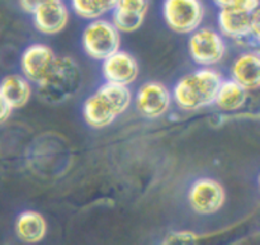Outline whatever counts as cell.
Returning a JSON list of instances; mask_svg holds the SVG:
<instances>
[{"mask_svg":"<svg viewBox=\"0 0 260 245\" xmlns=\"http://www.w3.org/2000/svg\"><path fill=\"white\" fill-rule=\"evenodd\" d=\"M218 32L236 45L246 48H259L260 13L222 8L217 14Z\"/></svg>","mask_w":260,"mask_h":245,"instance_id":"277c9868","label":"cell"},{"mask_svg":"<svg viewBox=\"0 0 260 245\" xmlns=\"http://www.w3.org/2000/svg\"><path fill=\"white\" fill-rule=\"evenodd\" d=\"M206 9L201 0H164L162 18L170 30L178 35H190L200 28Z\"/></svg>","mask_w":260,"mask_h":245,"instance_id":"52a82bcc","label":"cell"},{"mask_svg":"<svg viewBox=\"0 0 260 245\" xmlns=\"http://www.w3.org/2000/svg\"><path fill=\"white\" fill-rule=\"evenodd\" d=\"M57 55L45 43L29 45L20 56V70L30 83L37 85L47 76L56 63Z\"/></svg>","mask_w":260,"mask_h":245,"instance_id":"30bf717a","label":"cell"},{"mask_svg":"<svg viewBox=\"0 0 260 245\" xmlns=\"http://www.w3.org/2000/svg\"><path fill=\"white\" fill-rule=\"evenodd\" d=\"M132 99L128 86L106 81L84 101V121L91 129H106L129 108Z\"/></svg>","mask_w":260,"mask_h":245,"instance_id":"7a4b0ae2","label":"cell"},{"mask_svg":"<svg viewBox=\"0 0 260 245\" xmlns=\"http://www.w3.org/2000/svg\"><path fill=\"white\" fill-rule=\"evenodd\" d=\"M220 9L222 8H236V9L255 12L259 9L260 0H213Z\"/></svg>","mask_w":260,"mask_h":245,"instance_id":"d6986e66","label":"cell"},{"mask_svg":"<svg viewBox=\"0 0 260 245\" xmlns=\"http://www.w3.org/2000/svg\"><path fill=\"white\" fill-rule=\"evenodd\" d=\"M32 91L30 81L22 74H9L0 80V93L12 109L27 106Z\"/></svg>","mask_w":260,"mask_h":245,"instance_id":"2e32d148","label":"cell"},{"mask_svg":"<svg viewBox=\"0 0 260 245\" xmlns=\"http://www.w3.org/2000/svg\"><path fill=\"white\" fill-rule=\"evenodd\" d=\"M132 102L142 117L157 119L167 114L172 107V90L161 81L150 80L140 86Z\"/></svg>","mask_w":260,"mask_h":245,"instance_id":"9c48e42d","label":"cell"},{"mask_svg":"<svg viewBox=\"0 0 260 245\" xmlns=\"http://www.w3.org/2000/svg\"><path fill=\"white\" fill-rule=\"evenodd\" d=\"M83 85V71L79 64L69 56H57L53 68L37 84L41 101L57 106L73 99Z\"/></svg>","mask_w":260,"mask_h":245,"instance_id":"3957f363","label":"cell"},{"mask_svg":"<svg viewBox=\"0 0 260 245\" xmlns=\"http://www.w3.org/2000/svg\"><path fill=\"white\" fill-rule=\"evenodd\" d=\"M117 2L118 0H70V7L78 17L93 20L111 13Z\"/></svg>","mask_w":260,"mask_h":245,"instance_id":"ac0fdd59","label":"cell"},{"mask_svg":"<svg viewBox=\"0 0 260 245\" xmlns=\"http://www.w3.org/2000/svg\"><path fill=\"white\" fill-rule=\"evenodd\" d=\"M201 240V236L197 233L188 230L182 231H173V233L168 234L167 238L164 239L162 243L164 244H192L196 241Z\"/></svg>","mask_w":260,"mask_h":245,"instance_id":"ffe728a7","label":"cell"},{"mask_svg":"<svg viewBox=\"0 0 260 245\" xmlns=\"http://www.w3.org/2000/svg\"><path fill=\"white\" fill-rule=\"evenodd\" d=\"M249 99V91L233 79H223L215 98V106L220 111L233 113L244 108Z\"/></svg>","mask_w":260,"mask_h":245,"instance_id":"e0dca14e","label":"cell"},{"mask_svg":"<svg viewBox=\"0 0 260 245\" xmlns=\"http://www.w3.org/2000/svg\"><path fill=\"white\" fill-rule=\"evenodd\" d=\"M81 46L86 56L95 61H103L121 48V32L112 20L96 18L84 28Z\"/></svg>","mask_w":260,"mask_h":245,"instance_id":"5b68a950","label":"cell"},{"mask_svg":"<svg viewBox=\"0 0 260 245\" xmlns=\"http://www.w3.org/2000/svg\"><path fill=\"white\" fill-rule=\"evenodd\" d=\"M102 75L107 83L129 86L140 75L139 63L131 53L119 48L102 61Z\"/></svg>","mask_w":260,"mask_h":245,"instance_id":"8fae6325","label":"cell"},{"mask_svg":"<svg viewBox=\"0 0 260 245\" xmlns=\"http://www.w3.org/2000/svg\"><path fill=\"white\" fill-rule=\"evenodd\" d=\"M149 8V0H118L111 20L121 33H134L144 24Z\"/></svg>","mask_w":260,"mask_h":245,"instance_id":"4fadbf2b","label":"cell"},{"mask_svg":"<svg viewBox=\"0 0 260 245\" xmlns=\"http://www.w3.org/2000/svg\"><path fill=\"white\" fill-rule=\"evenodd\" d=\"M15 235L22 243H41L47 235V221L37 211H23L15 220Z\"/></svg>","mask_w":260,"mask_h":245,"instance_id":"9a60e30c","label":"cell"},{"mask_svg":"<svg viewBox=\"0 0 260 245\" xmlns=\"http://www.w3.org/2000/svg\"><path fill=\"white\" fill-rule=\"evenodd\" d=\"M33 25L40 33L46 36H55L68 27L70 12L62 0H52L32 13Z\"/></svg>","mask_w":260,"mask_h":245,"instance_id":"7c38bea8","label":"cell"},{"mask_svg":"<svg viewBox=\"0 0 260 245\" xmlns=\"http://www.w3.org/2000/svg\"><path fill=\"white\" fill-rule=\"evenodd\" d=\"M188 52L198 66L213 68L225 58L228 53V43L217 29L200 27L189 35Z\"/></svg>","mask_w":260,"mask_h":245,"instance_id":"8992f818","label":"cell"},{"mask_svg":"<svg viewBox=\"0 0 260 245\" xmlns=\"http://www.w3.org/2000/svg\"><path fill=\"white\" fill-rule=\"evenodd\" d=\"M48 2H52V0H18L20 9L23 12L28 13V14H32L37 8H40L41 5L46 4Z\"/></svg>","mask_w":260,"mask_h":245,"instance_id":"44dd1931","label":"cell"},{"mask_svg":"<svg viewBox=\"0 0 260 245\" xmlns=\"http://www.w3.org/2000/svg\"><path fill=\"white\" fill-rule=\"evenodd\" d=\"M231 79L250 93L260 88V53L258 48H248L236 56L231 65Z\"/></svg>","mask_w":260,"mask_h":245,"instance_id":"5bb4252c","label":"cell"},{"mask_svg":"<svg viewBox=\"0 0 260 245\" xmlns=\"http://www.w3.org/2000/svg\"><path fill=\"white\" fill-rule=\"evenodd\" d=\"M188 203L196 213L211 216L222 210L226 202V191L217 179L198 178L190 185L187 195Z\"/></svg>","mask_w":260,"mask_h":245,"instance_id":"ba28073f","label":"cell"},{"mask_svg":"<svg viewBox=\"0 0 260 245\" xmlns=\"http://www.w3.org/2000/svg\"><path fill=\"white\" fill-rule=\"evenodd\" d=\"M12 107L7 103L4 97L0 93V125H3L4 122H7L9 119V117L12 116Z\"/></svg>","mask_w":260,"mask_h":245,"instance_id":"7402d4cb","label":"cell"},{"mask_svg":"<svg viewBox=\"0 0 260 245\" xmlns=\"http://www.w3.org/2000/svg\"><path fill=\"white\" fill-rule=\"evenodd\" d=\"M222 80V74L215 68L201 66L175 83L172 90L173 102L183 112H197L213 106Z\"/></svg>","mask_w":260,"mask_h":245,"instance_id":"6da1fadb","label":"cell"}]
</instances>
